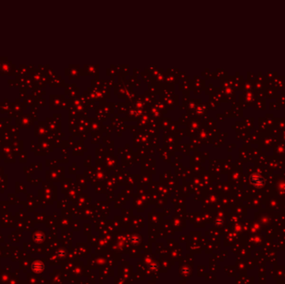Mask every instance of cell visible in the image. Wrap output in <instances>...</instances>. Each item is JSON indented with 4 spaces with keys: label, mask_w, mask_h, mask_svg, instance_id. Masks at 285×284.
I'll return each mask as SVG.
<instances>
[{
    "label": "cell",
    "mask_w": 285,
    "mask_h": 284,
    "mask_svg": "<svg viewBox=\"0 0 285 284\" xmlns=\"http://www.w3.org/2000/svg\"><path fill=\"white\" fill-rule=\"evenodd\" d=\"M250 180H251V183L253 185H255V186H257L259 188L264 186V183H265L264 178L261 177L259 174H253V175H252L250 177Z\"/></svg>",
    "instance_id": "cell-1"
}]
</instances>
